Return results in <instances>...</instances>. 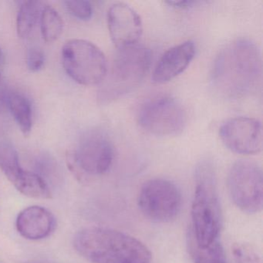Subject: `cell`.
I'll return each instance as SVG.
<instances>
[{
    "mask_svg": "<svg viewBox=\"0 0 263 263\" xmlns=\"http://www.w3.org/2000/svg\"><path fill=\"white\" fill-rule=\"evenodd\" d=\"M261 78V58L256 44L241 39L220 52L212 69L214 89L221 96L237 99L252 93Z\"/></svg>",
    "mask_w": 263,
    "mask_h": 263,
    "instance_id": "6da1fadb",
    "label": "cell"
},
{
    "mask_svg": "<svg viewBox=\"0 0 263 263\" xmlns=\"http://www.w3.org/2000/svg\"><path fill=\"white\" fill-rule=\"evenodd\" d=\"M77 252L91 263H150L152 252L135 237L105 228H86L73 238Z\"/></svg>",
    "mask_w": 263,
    "mask_h": 263,
    "instance_id": "7a4b0ae2",
    "label": "cell"
},
{
    "mask_svg": "<svg viewBox=\"0 0 263 263\" xmlns=\"http://www.w3.org/2000/svg\"><path fill=\"white\" fill-rule=\"evenodd\" d=\"M192 233L200 246L218 240L222 226L221 205L215 171L209 161L200 163L195 170V190L192 206Z\"/></svg>",
    "mask_w": 263,
    "mask_h": 263,
    "instance_id": "3957f363",
    "label": "cell"
},
{
    "mask_svg": "<svg viewBox=\"0 0 263 263\" xmlns=\"http://www.w3.org/2000/svg\"><path fill=\"white\" fill-rule=\"evenodd\" d=\"M151 60L150 50L142 46L120 49L103 81L101 99L110 102L135 90L148 72Z\"/></svg>",
    "mask_w": 263,
    "mask_h": 263,
    "instance_id": "277c9868",
    "label": "cell"
},
{
    "mask_svg": "<svg viewBox=\"0 0 263 263\" xmlns=\"http://www.w3.org/2000/svg\"><path fill=\"white\" fill-rule=\"evenodd\" d=\"M66 73L75 82L84 86L102 83L107 73L105 55L96 45L84 40H71L62 48Z\"/></svg>",
    "mask_w": 263,
    "mask_h": 263,
    "instance_id": "5b68a950",
    "label": "cell"
},
{
    "mask_svg": "<svg viewBox=\"0 0 263 263\" xmlns=\"http://www.w3.org/2000/svg\"><path fill=\"white\" fill-rule=\"evenodd\" d=\"M228 187L234 204L243 212L255 214L263 206V177L261 167L252 161H237L228 175Z\"/></svg>",
    "mask_w": 263,
    "mask_h": 263,
    "instance_id": "8992f818",
    "label": "cell"
},
{
    "mask_svg": "<svg viewBox=\"0 0 263 263\" xmlns=\"http://www.w3.org/2000/svg\"><path fill=\"white\" fill-rule=\"evenodd\" d=\"M143 215L155 222H169L176 218L182 204L179 189L168 180L155 178L144 183L138 195Z\"/></svg>",
    "mask_w": 263,
    "mask_h": 263,
    "instance_id": "52a82bcc",
    "label": "cell"
},
{
    "mask_svg": "<svg viewBox=\"0 0 263 263\" xmlns=\"http://www.w3.org/2000/svg\"><path fill=\"white\" fill-rule=\"evenodd\" d=\"M138 121L144 130L157 136H172L182 132L186 115L181 104L169 97L155 98L140 110Z\"/></svg>",
    "mask_w": 263,
    "mask_h": 263,
    "instance_id": "ba28073f",
    "label": "cell"
},
{
    "mask_svg": "<svg viewBox=\"0 0 263 263\" xmlns=\"http://www.w3.org/2000/svg\"><path fill=\"white\" fill-rule=\"evenodd\" d=\"M219 137L228 149L238 155H255L262 149V127L255 118L229 120L220 127Z\"/></svg>",
    "mask_w": 263,
    "mask_h": 263,
    "instance_id": "9c48e42d",
    "label": "cell"
},
{
    "mask_svg": "<svg viewBox=\"0 0 263 263\" xmlns=\"http://www.w3.org/2000/svg\"><path fill=\"white\" fill-rule=\"evenodd\" d=\"M74 157L78 165L86 173L103 175L113 163V145L104 132L93 130L83 137Z\"/></svg>",
    "mask_w": 263,
    "mask_h": 263,
    "instance_id": "30bf717a",
    "label": "cell"
},
{
    "mask_svg": "<svg viewBox=\"0 0 263 263\" xmlns=\"http://www.w3.org/2000/svg\"><path fill=\"white\" fill-rule=\"evenodd\" d=\"M107 25L118 50L136 45L143 32L141 16L124 3L113 4L107 12Z\"/></svg>",
    "mask_w": 263,
    "mask_h": 263,
    "instance_id": "8fae6325",
    "label": "cell"
},
{
    "mask_svg": "<svg viewBox=\"0 0 263 263\" xmlns=\"http://www.w3.org/2000/svg\"><path fill=\"white\" fill-rule=\"evenodd\" d=\"M193 41H187L169 49L155 66L152 80L157 84L172 81L186 70L195 57Z\"/></svg>",
    "mask_w": 263,
    "mask_h": 263,
    "instance_id": "7c38bea8",
    "label": "cell"
},
{
    "mask_svg": "<svg viewBox=\"0 0 263 263\" xmlns=\"http://www.w3.org/2000/svg\"><path fill=\"white\" fill-rule=\"evenodd\" d=\"M16 229L27 239L47 238L54 230L56 220L51 212L41 206H30L24 209L16 218Z\"/></svg>",
    "mask_w": 263,
    "mask_h": 263,
    "instance_id": "4fadbf2b",
    "label": "cell"
},
{
    "mask_svg": "<svg viewBox=\"0 0 263 263\" xmlns=\"http://www.w3.org/2000/svg\"><path fill=\"white\" fill-rule=\"evenodd\" d=\"M187 250L194 263H227L224 249L218 240L207 246H200L195 241L192 229L187 236Z\"/></svg>",
    "mask_w": 263,
    "mask_h": 263,
    "instance_id": "5bb4252c",
    "label": "cell"
},
{
    "mask_svg": "<svg viewBox=\"0 0 263 263\" xmlns=\"http://www.w3.org/2000/svg\"><path fill=\"white\" fill-rule=\"evenodd\" d=\"M44 6L41 1L27 0L20 7L16 19V30L21 39L29 37L34 30L38 21L41 19V12Z\"/></svg>",
    "mask_w": 263,
    "mask_h": 263,
    "instance_id": "9a60e30c",
    "label": "cell"
},
{
    "mask_svg": "<svg viewBox=\"0 0 263 263\" xmlns=\"http://www.w3.org/2000/svg\"><path fill=\"white\" fill-rule=\"evenodd\" d=\"M13 184L21 193L30 198L41 199H49L51 198V192L48 185L37 174L23 169Z\"/></svg>",
    "mask_w": 263,
    "mask_h": 263,
    "instance_id": "2e32d148",
    "label": "cell"
},
{
    "mask_svg": "<svg viewBox=\"0 0 263 263\" xmlns=\"http://www.w3.org/2000/svg\"><path fill=\"white\" fill-rule=\"evenodd\" d=\"M9 108L25 136L30 135L32 130V109L29 100L24 95L13 93L8 97Z\"/></svg>",
    "mask_w": 263,
    "mask_h": 263,
    "instance_id": "e0dca14e",
    "label": "cell"
},
{
    "mask_svg": "<svg viewBox=\"0 0 263 263\" xmlns=\"http://www.w3.org/2000/svg\"><path fill=\"white\" fill-rule=\"evenodd\" d=\"M41 29L43 38L47 43L58 41L64 30V22L58 11L46 6L41 12Z\"/></svg>",
    "mask_w": 263,
    "mask_h": 263,
    "instance_id": "ac0fdd59",
    "label": "cell"
},
{
    "mask_svg": "<svg viewBox=\"0 0 263 263\" xmlns=\"http://www.w3.org/2000/svg\"><path fill=\"white\" fill-rule=\"evenodd\" d=\"M0 169L12 183L23 171L17 152L10 143H0Z\"/></svg>",
    "mask_w": 263,
    "mask_h": 263,
    "instance_id": "d6986e66",
    "label": "cell"
},
{
    "mask_svg": "<svg viewBox=\"0 0 263 263\" xmlns=\"http://www.w3.org/2000/svg\"><path fill=\"white\" fill-rule=\"evenodd\" d=\"M232 252L237 263H261L259 254L249 243H235L232 247Z\"/></svg>",
    "mask_w": 263,
    "mask_h": 263,
    "instance_id": "ffe728a7",
    "label": "cell"
},
{
    "mask_svg": "<svg viewBox=\"0 0 263 263\" xmlns=\"http://www.w3.org/2000/svg\"><path fill=\"white\" fill-rule=\"evenodd\" d=\"M67 11L81 21H89L93 14L91 4L84 0H73L64 2Z\"/></svg>",
    "mask_w": 263,
    "mask_h": 263,
    "instance_id": "44dd1931",
    "label": "cell"
},
{
    "mask_svg": "<svg viewBox=\"0 0 263 263\" xmlns=\"http://www.w3.org/2000/svg\"><path fill=\"white\" fill-rule=\"evenodd\" d=\"M27 64L29 70L36 72L42 68L44 64V53L38 47H32L29 50L27 56Z\"/></svg>",
    "mask_w": 263,
    "mask_h": 263,
    "instance_id": "7402d4cb",
    "label": "cell"
},
{
    "mask_svg": "<svg viewBox=\"0 0 263 263\" xmlns=\"http://www.w3.org/2000/svg\"><path fill=\"white\" fill-rule=\"evenodd\" d=\"M167 3L169 5L181 9L189 8L194 4H196V2H194V1H169Z\"/></svg>",
    "mask_w": 263,
    "mask_h": 263,
    "instance_id": "603a6c76",
    "label": "cell"
},
{
    "mask_svg": "<svg viewBox=\"0 0 263 263\" xmlns=\"http://www.w3.org/2000/svg\"><path fill=\"white\" fill-rule=\"evenodd\" d=\"M4 64V55L2 49L0 48V67H3Z\"/></svg>",
    "mask_w": 263,
    "mask_h": 263,
    "instance_id": "cb8c5ba5",
    "label": "cell"
}]
</instances>
